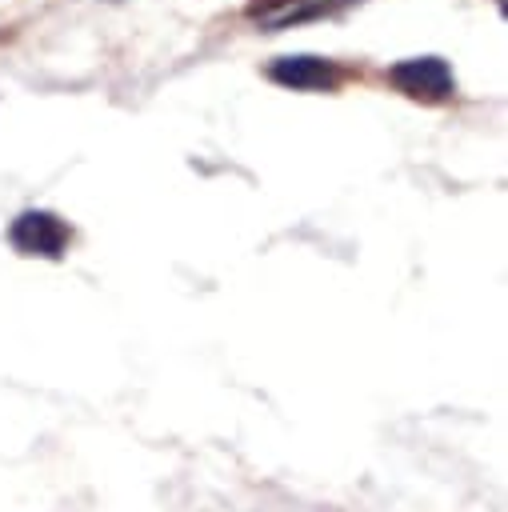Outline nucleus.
Returning <instances> with one entry per match:
<instances>
[{"label":"nucleus","mask_w":508,"mask_h":512,"mask_svg":"<svg viewBox=\"0 0 508 512\" xmlns=\"http://www.w3.org/2000/svg\"><path fill=\"white\" fill-rule=\"evenodd\" d=\"M8 240L20 256H40V260H60L68 252V240H72V228L56 216V212H44V208H28L12 220L8 228Z\"/></svg>","instance_id":"f257e3e1"},{"label":"nucleus","mask_w":508,"mask_h":512,"mask_svg":"<svg viewBox=\"0 0 508 512\" xmlns=\"http://www.w3.org/2000/svg\"><path fill=\"white\" fill-rule=\"evenodd\" d=\"M388 80L396 92L412 96V100H424V104H436V100H448L456 92V80H452V68L440 60V56H412V60H400L388 68Z\"/></svg>","instance_id":"f03ea898"},{"label":"nucleus","mask_w":508,"mask_h":512,"mask_svg":"<svg viewBox=\"0 0 508 512\" xmlns=\"http://www.w3.org/2000/svg\"><path fill=\"white\" fill-rule=\"evenodd\" d=\"M268 76L280 84V88H292V92H328L340 84V68L324 56H276L268 64Z\"/></svg>","instance_id":"7ed1b4c3"}]
</instances>
